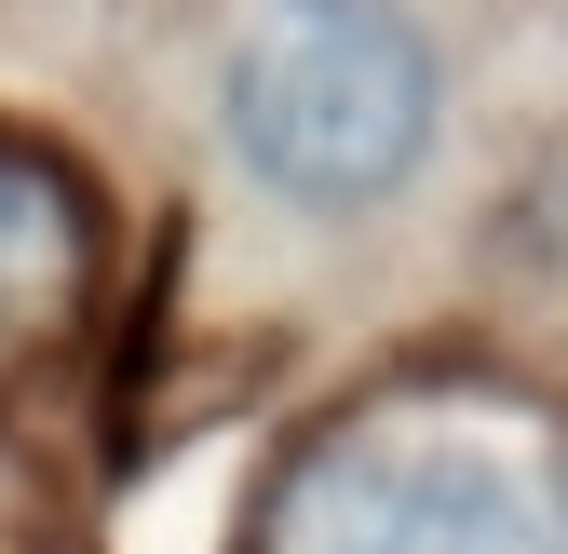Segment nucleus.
I'll return each instance as SVG.
<instances>
[{
  "instance_id": "obj_1",
  "label": "nucleus",
  "mask_w": 568,
  "mask_h": 554,
  "mask_svg": "<svg viewBox=\"0 0 568 554\" xmlns=\"http://www.w3.org/2000/svg\"><path fill=\"white\" fill-rule=\"evenodd\" d=\"M217 135L298 217H379L447 135V54L406 0H231Z\"/></svg>"
},
{
  "instance_id": "obj_2",
  "label": "nucleus",
  "mask_w": 568,
  "mask_h": 554,
  "mask_svg": "<svg viewBox=\"0 0 568 554\" xmlns=\"http://www.w3.org/2000/svg\"><path fill=\"white\" fill-rule=\"evenodd\" d=\"M284 554H568V488L474 433H379L284 501Z\"/></svg>"
},
{
  "instance_id": "obj_3",
  "label": "nucleus",
  "mask_w": 568,
  "mask_h": 554,
  "mask_svg": "<svg viewBox=\"0 0 568 554\" xmlns=\"http://www.w3.org/2000/svg\"><path fill=\"white\" fill-rule=\"evenodd\" d=\"M95 298V203L68 163L41 150H0V366L41 352L54 325H82Z\"/></svg>"
},
{
  "instance_id": "obj_4",
  "label": "nucleus",
  "mask_w": 568,
  "mask_h": 554,
  "mask_svg": "<svg viewBox=\"0 0 568 554\" xmlns=\"http://www.w3.org/2000/svg\"><path fill=\"white\" fill-rule=\"evenodd\" d=\"M555 217H568V163H555Z\"/></svg>"
}]
</instances>
